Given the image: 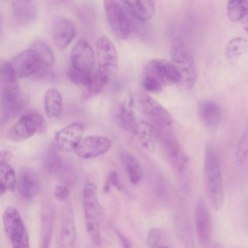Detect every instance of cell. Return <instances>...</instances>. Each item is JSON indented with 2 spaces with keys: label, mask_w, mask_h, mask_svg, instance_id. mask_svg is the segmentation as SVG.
<instances>
[{
  "label": "cell",
  "mask_w": 248,
  "mask_h": 248,
  "mask_svg": "<svg viewBox=\"0 0 248 248\" xmlns=\"http://www.w3.org/2000/svg\"><path fill=\"white\" fill-rule=\"evenodd\" d=\"M12 157V154L8 151L3 150L0 152V162L8 163Z\"/></svg>",
  "instance_id": "cell-40"
},
{
  "label": "cell",
  "mask_w": 248,
  "mask_h": 248,
  "mask_svg": "<svg viewBox=\"0 0 248 248\" xmlns=\"http://www.w3.org/2000/svg\"><path fill=\"white\" fill-rule=\"evenodd\" d=\"M17 187L23 197L27 199L35 197L41 189V182L37 172L31 168L21 170L18 175Z\"/></svg>",
  "instance_id": "cell-18"
},
{
  "label": "cell",
  "mask_w": 248,
  "mask_h": 248,
  "mask_svg": "<svg viewBox=\"0 0 248 248\" xmlns=\"http://www.w3.org/2000/svg\"><path fill=\"white\" fill-rule=\"evenodd\" d=\"M56 1H57V2H65V1H67L68 0H54Z\"/></svg>",
  "instance_id": "cell-41"
},
{
  "label": "cell",
  "mask_w": 248,
  "mask_h": 248,
  "mask_svg": "<svg viewBox=\"0 0 248 248\" xmlns=\"http://www.w3.org/2000/svg\"><path fill=\"white\" fill-rule=\"evenodd\" d=\"M78 16L79 19L83 23L86 25L91 24V20L93 16L91 7L88 6H83L80 7L78 11Z\"/></svg>",
  "instance_id": "cell-36"
},
{
  "label": "cell",
  "mask_w": 248,
  "mask_h": 248,
  "mask_svg": "<svg viewBox=\"0 0 248 248\" xmlns=\"http://www.w3.org/2000/svg\"><path fill=\"white\" fill-rule=\"evenodd\" d=\"M156 139L172 165L179 170L184 169L186 159L180 148L178 140L170 126H155Z\"/></svg>",
  "instance_id": "cell-9"
},
{
  "label": "cell",
  "mask_w": 248,
  "mask_h": 248,
  "mask_svg": "<svg viewBox=\"0 0 248 248\" xmlns=\"http://www.w3.org/2000/svg\"><path fill=\"white\" fill-rule=\"evenodd\" d=\"M82 204L86 220V228L94 245L101 244L100 225L104 218L103 208L96 198V186L88 183L85 187L82 197Z\"/></svg>",
  "instance_id": "cell-2"
},
{
  "label": "cell",
  "mask_w": 248,
  "mask_h": 248,
  "mask_svg": "<svg viewBox=\"0 0 248 248\" xmlns=\"http://www.w3.org/2000/svg\"><path fill=\"white\" fill-rule=\"evenodd\" d=\"M46 124L39 114L30 113L22 116L8 132V139L13 141H21L32 136L36 132H44Z\"/></svg>",
  "instance_id": "cell-8"
},
{
  "label": "cell",
  "mask_w": 248,
  "mask_h": 248,
  "mask_svg": "<svg viewBox=\"0 0 248 248\" xmlns=\"http://www.w3.org/2000/svg\"><path fill=\"white\" fill-rule=\"evenodd\" d=\"M76 33L74 24L69 19L57 17L53 21L52 35L56 46L62 50L72 42Z\"/></svg>",
  "instance_id": "cell-17"
},
{
  "label": "cell",
  "mask_w": 248,
  "mask_h": 248,
  "mask_svg": "<svg viewBox=\"0 0 248 248\" xmlns=\"http://www.w3.org/2000/svg\"><path fill=\"white\" fill-rule=\"evenodd\" d=\"M199 113L202 123L209 128L217 127L221 122L220 108L213 101H202L199 104Z\"/></svg>",
  "instance_id": "cell-21"
},
{
  "label": "cell",
  "mask_w": 248,
  "mask_h": 248,
  "mask_svg": "<svg viewBox=\"0 0 248 248\" xmlns=\"http://www.w3.org/2000/svg\"><path fill=\"white\" fill-rule=\"evenodd\" d=\"M107 20L112 33L121 40L128 37L130 34L129 19L117 0H103Z\"/></svg>",
  "instance_id": "cell-7"
},
{
  "label": "cell",
  "mask_w": 248,
  "mask_h": 248,
  "mask_svg": "<svg viewBox=\"0 0 248 248\" xmlns=\"http://www.w3.org/2000/svg\"><path fill=\"white\" fill-rule=\"evenodd\" d=\"M99 75L106 86L114 78L118 67V56L115 46L106 35H101L96 43Z\"/></svg>",
  "instance_id": "cell-4"
},
{
  "label": "cell",
  "mask_w": 248,
  "mask_h": 248,
  "mask_svg": "<svg viewBox=\"0 0 248 248\" xmlns=\"http://www.w3.org/2000/svg\"><path fill=\"white\" fill-rule=\"evenodd\" d=\"M84 128L78 123L69 124L55 135L54 144L56 148L61 151L70 152L75 150L83 135Z\"/></svg>",
  "instance_id": "cell-14"
},
{
  "label": "cell",
  "mask_w": 248,
  "mask_h": 248,
  "mask_svg": "<svg viewBox=\"0 0 248 248\" xmlns=\"http://www.w3.org/2000/svg\"><path fill=\"white\" fill-rule=\"evenodd\" d=\"M118 156L131 183L133 185L138 184L142 174L141 166L138 160L125 151H120Z\"/></svg>",
  "instance_id": "cell-22"
},
{
  "label": "cell",
  "mask_w": 248,
  "mask_h": 248,
  "mask_svg": "<svg viewBox=\"0 0 248 248\" xmlns=\"http://www.w3.org/2000/svg\"><path fill=\"white\" fill-rule=\"evenodd\" d=\"M44 166L47 172L50 174L57 173L61 169V160L55 151L50 150L47 153L44 159Z\"/></svg>",
  "instance_id": "cell-34"
},
{
  "label": "cell",
  "mask_w": 248,
  "mask_h": 248,
  "mask_svg": "<svg viewBox=\"0 0 248 248\" xmlns=\"http://www.w3.org/2000/svg\"><path fill=\"white\" fill-rule=\"evenodd\" d=\"M235 158L238 165L243 164L248 158V126L243 134L238 143Z\"/></svg>",
  "instance_id": "cell-33"
},
{
  "label": "cell",
  "mask_w": 248,
  "mask_h": 248,
  "mask_svg": "<svg viewBox=\"0 0 248 248\" xmlns=\"http://www.w3.org/2000/svg\"><path fill=\"white\" fill-rule=\"evenodd\" d=\"M16 75L10 62H1L0 65L1 108L13 109L22 106Z\"/></svg>",
  "instance_id": "cell-5"
},
{
  "label": "cell",
  "mask_w": 248,
  "mask_h": 248,
  "mask_svg": "<svg viewBox=\"0 0 248 248\" xmlns=\"http://www.w3.org/2000/svg\"><path fill=\"white\" fill-rule=\"evenodd\" d=\"M116 119L121 129L134 134L138 121L129 104L120 105L116 112Z\"/></svg>",
  "instance_id": "cell-24"
},
{
  "label": "cell",
  "mask_w": 248,
  "mask_h": 248,
  "mask_svg": "<svg viewBox=\"0 0 248 248\" xmlns=\"http://www.w3.org/2000/svg\"><path fill=\"white\" fill-rule=\"evenodd\" d=\"M93 73L90 74L83 72L70 65L66 71V75L73 83L87 87L91 82Z\"/></svg>",
  "instance_id": "cell-32"
},
{
  "label": "cell",
  "mask_w": 248,
  "mask_h": 248,
  "mask_svg": "<svg viewBox=\"0 0 248 248\" xmlns=\"http://www.w3.org/2000/svg\"><path fill=\"white\" fill-rule=\"evenodd\" d=\"M76 234L73 217L71 213L66 214L62 221L60 232V243L62 248H72L76 241Z\"/></svg>",
  "instance_id": "cell-25"
},
{
  "label": "cell",
  "mask_w": 248,
  "mask_h": 248,
  "mask_svg": "<svg viewBox=\"0 0 248 248\" xmlns=\"http://www.w3.org/2000/svg\"><path fill=\"white\" fill-rule=\"evenodd\" d=\"M248 11V0H228L227 15L232 22L242 19Z\"/></svg>",
  "instance_id": "cell-29"
},
{
  "label": "cell",
  "mask_w": 248,
  "mask_h": 248,
  "mask_svg": "<svg viewBox=\"0 0 248 248\" xmlns=\"http://www.w3.org/2000/svg\"><path fill=\"white\" fill-rule=\"evenodd\" d=\"M3 221L7 236L14 248H29L28 232L18 211L9 207L3 214Z\"/></svg>",
  "instance_id": "cell-6"
},
{
  "label": "cell",
  "mask_w": 248,
  "mask_h": 248,
  "mask_svg": "<svg viewBox=\"0 0 248 248\" xmlns=\"http://www.w3.org/2000/svg\"><path fill=\"white\" fill-rule=\"evenodd\" d=\"M147 242L151 248L162 247V236L160 231L155 228H153L149 232Z\"/></svg>",
  "instance_id": "cell-35"
},
{
  "label": "cell",
  "mask_w": 248,
  "mask_h": 248,
  "mask_svg": "<svg viewBox=\"0 0 248 248\" xmlns=\"http://www.w3.org/2000/svg\"><path fill=\"white\" fill-rule=\"evenodd\" d=\"M143 75L149 76L163 87L181 82V76L171 61L162 59H154L146 65Z\"/></svg>",
  "instance_id": "cell-11"
},
{
  "label": "cell",
  "mask_w": 248,
  "mask_h": 248,
  "mask_svg": "<svg viewBox=\"0 0 248 248\" xmlns=\"http://www.w3.org/2000/svg\"><path fill=\"white\" fill-rule=\"evenodd\" d=\"M111 145V140L106 137L90 136L81 139L75 151L79 157L90 159L105 154Z\"/></svg>",
  "instance_id": "cell-15"
},
{
  "label": "cell",
  "mask_w": 248,
  "mask_h": 248,
  "mask_svg": "<svg viewBox=\"0 0 248 248\" xmlns=\"http://www.w3.org/2000/svg\"><path fill=\"white\" fill-rule=\"evenodd\" d=\"M245 29L248 32V26L245 27Z\"/></svg>",
  "instance_id": "cell-43"
},
{
  "label": "cell",
  "mask_w": 248,
  "mask_h": 248,
  "mask_svg": "<svg viewBox=\"0 0 248 248\" xmlns=\"http://www.w3.org/2000/svg\"><path fill=\"white\" fill-rule=\"evenodd\" d=\"M245 16H246V21H247V23H248V11L247 12ZM247 26H248V25Z\"/></svg>",
  "instance_id": "cell-42"
},
{
  "label": "cell",
  "mask_w": 248,
  "mask_h": 248,
  "mask_svg": "<svg viewBox=\"0 0 248 248\" xmlns=\"http://www.w3.org/2000/svg\"><path fill=\"white\" fill-rule=\"evenodd\" d=\"M10 63L19 78H28L39 72L42 68L38 54L31 48L15 56Z\"/></svg>",
  "instance_id": "cell-13"
},
{
  "label": "cell",
  "mask_w": 248,
  "mask_h": 248,
  "mask_svg": "<svg viewBox=\"0 0 248 248\" xmlns=\"http://www.w3.org/2000/svg\"><path fill=\"white\" fill-rule=\"evenodd\" d=\"M137 101L140 110L148 121L158 127L170 126L172 117L168 110L151 96L140 93Z\"/></svg>",
  "instance_id": "cell-10"
},
{
  "label": "cell",
  "mask_w": 248,
  "mask_h": 248,
  "mask_svg": "<svg viewBox=\"0 0 248 248\" xmlns=\"http://www.w3.org/2000/svg\"><path fill=\"white\" fill-rule=\"evenodd\" d=\"M0 184L4 185L7 190L13 191L15 189V171L8 163L0 162Z\"/></svg>",
  "instance_id": "cell-31"
},
{
  "label": "cell",
  "mask_w": 248,
  "mask_h": 248,
  "mask_svg": "<svg viewBox=\"0 0 248 248\" xmlns=\"http://www.w3.org/2000/svg\"><path fill=\"white\" fill-rule=\"evenodd\" d=\"M127 11L138 20H150L155 13L153 0H120Z\"/></svg>",
  "instance_id": "cell-19"
},
{
  "label": "cell",
  "mask_w": 248,
  "mask_h": 248,
  "mask_svg": "<svg viewBox=\"0 0 248 248\" xmlns=\"http://www.w3.org/2000/svg\"><path fill=\"white\" fill-rule=\"evenodd\" d=\"M134 134L146 148L152 147L156 139L155 126L148 121L138 122Z\"/></svg>",
  "instance_id": "cell-26"
},
{
  "label": "cell",
  "mask_w": 248,
  "mask_h": 248,
  "mask_svg": "<svg viewBox=\"0 0 248 248\" xmlns=\"http://www.w3.org/2000/svg\"><path fill=\"white\" fill-rule=\"evenodd\" d=\"M31 48L34 49L38 54L42 62L41 69L51 67L54 62V55L47 44L42 40H37L32 43Z\"/></svg>",
  "instance_id": "cell-30"
},
{
  "label": "cell",
  "mask_w": 248,
  "mask_h": 248,
  "mask_svg": "<svg viewBox=\"0 0 248 248\" xmlns=\"http://www.w3.org/2000/svg\"><path fill=\"white\" fill-rule=\"evenodd\" d=\"M62 103V95L57 89L51 88L46 92L44 97V109L49 118L56 119L59 117Z\"/></svg>",
  "instance_id": "cell-23"
},
{
  "label": "cell",
  "mask_w": 248,
  "mask_h": 248,
  "mask_svg": "<svg viewBox=\"0 0 248 248\" xmlns=\"http://www.w3.org/2000/svg\"><path fill=\"white\" fill-rule=\"evenodd\" d=\"M27 0L31 1H34L35 0Z\"/></svg>",
  "instance_id": "cell-44"
},
{
  "label": "cell",
  "mask_w": 248,
  "mask_h": 248,
  "mask_svg": "<svg viewBox=\"0 0 248 248\" xmlns=\"http://www.w3.org/2000/svg\"><path fill=\"white\" fill-rule=\"evenodd\" d=\"M71 65L87 73H93L95 64L94 51L89 42L80 39L73 47L71 53Z\"/></svg>",
  "instance_id": "cell-12"
},
{
  "label": "cell",
  "mask_w": 248,
  "mask_h": 248,
  "mask_svg": "<svg viewBox=\"0 0 248 248\" xmlns=\"http://www.w3.org/2000/svg\"><path fill=\"white\" fill-rule=\"evenodd\" d=\"M53 216L49 209L44 210L41 216V247H49L53 229Z\"/></svg>",
  "instance_id": "cell-28"
},
{
  "label": "cell",
  "mask_w": 248,
  "mask_h": 248,
  "mask_svg": "<svg viewBox=\"0 0 248 248\" xmlns=\"http://www.w3.org/2000/svg\"><path fill=\"white\" fill-rule=\"evenodd\" d=\"M117 236L118 237L120 243L124 248L132 247L130 242L119 231L117 232Z\"/></svg>",
  "instance_id": "cell-39"
},
{
  "label": "cell",
  "mask_w": 248,
  "mask_h": 248,
  "mask_svg": "<svg viewBox=\"0 0 248 248\" xmlns=\"http://www.w3.org/2000/svg\"><path fill=\"white\" fill-rule=\"evenodd\" d=\"M195 220L196 233L200 243L204 246L207 245L212 237V221L208 208L201 199L196 205Z\"/></svg>",
  "instance_id": "cell-16"
},
{
  "label": "cell",
  "mask_w": 248,
  "mask_h": 248,
  "mask_svg": "<svg viewBox=\"0 0 248 248\" xmlns=\"http://www.w3.org/2000/svg\"><path fill=\"white\" fill-rule=\"evenodd\" d=\"M205 184L212 207L220 210L223 205L224 194L223 180L218 156L211 146L206 147L203 163Z\"/></svg>",
  "instance_id": "cell-1"
},
{
  "label": "cell",
  "mask_w": 248,
  "mask_h": 248,
  "mask_svg": "<svg viewBox=\"0 0 248 248\" xmlns=\"http://www.w3.org/2000/svg\"><path fill=\"white\" fill-rule=\"evenodd\" d=\"M107 180L118 189L121 190L123 188V185L115 171H111Z\"/></svg>",
  "instance_id": "cell-38"
},
{
  "label": "cell",
  "mask_w": 248,
  "mask_h": 248,
  "mask_svg": "<svg viewBox=\"0 0 248 248\" xmlns=\"http://www.w3.org/2000/svg\"><path fill=\"white\" fill-rule=\"evenodd\" d=\"M12 10L16 20L23 25L33 22L38 14L37 6L33 1L27 0H14Z\"/></svg>",
  "instance_id": "cell-20"
},
{
  "label": "cell",
  "mask_w": 248,
  "mask_h": 248,
  "mask_svg": "<svg viewBox=\"0 0 248 248\" xmlns=\"http://www.w3.org/2000/svg\"><path fill=\"white\" fill-rule=\"evenodd\" d=\"M54 194L56 198L59 201L66 200L69 195L68 188L64 186H59L55 187Z\"/></svg>",
  "instance_id": "cell-37"
},
{
  "label": "cell",
  "mask_w": 248,
  "mask_h": 248,
  "mask_svg": "<svg viewBox=\"0 0 248 248\" xmlns=\"http://www.w3.org/2000/svg\"><path fill=\"white\" fill-rule=\"evenodd\" d=\"M248 51V40L243 37L231 39L225 47V54L228 60L234 62Z\"/></svg>",
  "instance_id": "cell-27"
},
{
  "label": "cell",
  "mask_w": 248,
  "mask_h": 248,
  "mask_svg": "<svg viewBox=\"0 0 248 248\" xmlns=\"http://www.w3.org/2000/svg\"><path fill=\"white\" fill-rule=\"evenodd\" d=\"M171 59L181 76V82L187 88H192L196 82L197 73L192 54L181 37H177L171 46Z\"/></svg>",
  "instance_id": "cell-3"
}]
</instances>
